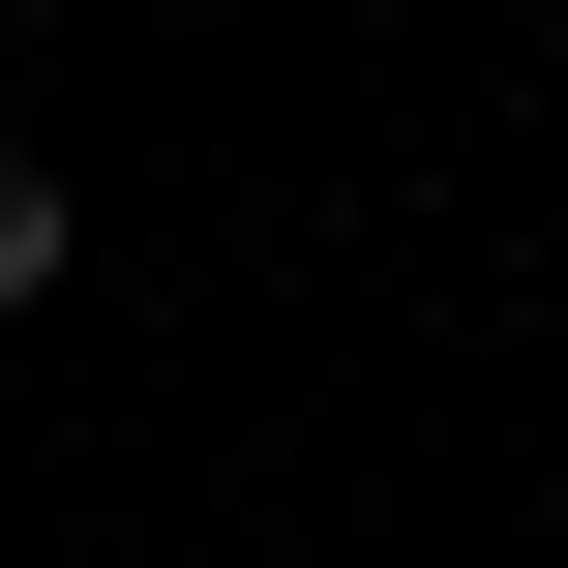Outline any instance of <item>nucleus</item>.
I'll return each instance as SVG.
<instances>
[{
    "label": "nucleus",
    "mask_w": 568,
    "mask_h": 568,
    "mask_svg": "<svg viewBox=\"0 0 568 568\" xmlns=\"http://www.w3.org/2000/svg\"><path fill=\"white\" fill-rule=\"evenodd\" d=\"M0 300H60V180H30V150H0Z\"/></svg>",
    "instance_id": "1"
}]
</instances>
